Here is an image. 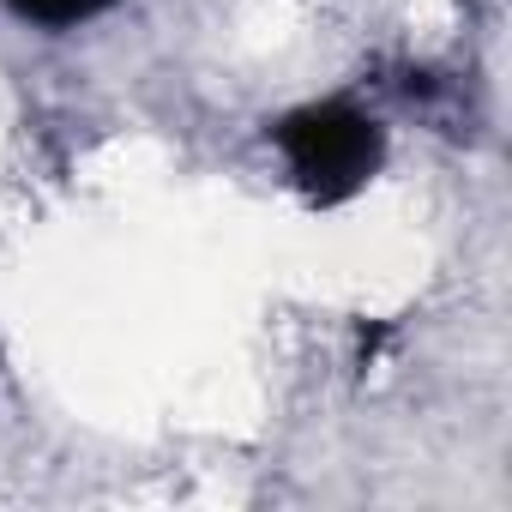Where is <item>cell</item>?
<instances>
[{
	"mask_svg": "<svg viewBox=\"0 0 512 512\" xmlns=\"http://www.w3.org/2000/svg\"><path fill=\"white\" fill-rule=\"evenodd\" d=\"M278 151L314 199H344L380 169V127L350 103H320L278 127Z\"/></svg>",
	"mask_w": 512,
	"mask_h": 512,
	"instance_id": "obj_1",
	"label": "cell"
},
{
	"mask_svg": "<svg viewBox=\"0 0 512 512\" xmlns=\"http://www.w3.org/2000/svg\"><path fill=\"white\" fill-rule=\"evenodd\" d=\"M7 7L19 13V19H31V25H85V19H97L103 7H115V0H7Z\"/></svg>",
	"mask_w": 512,
	"mask_h": 512,
	"instance_id": "obj_2",
	"label": "cell"
}]
</instances>
